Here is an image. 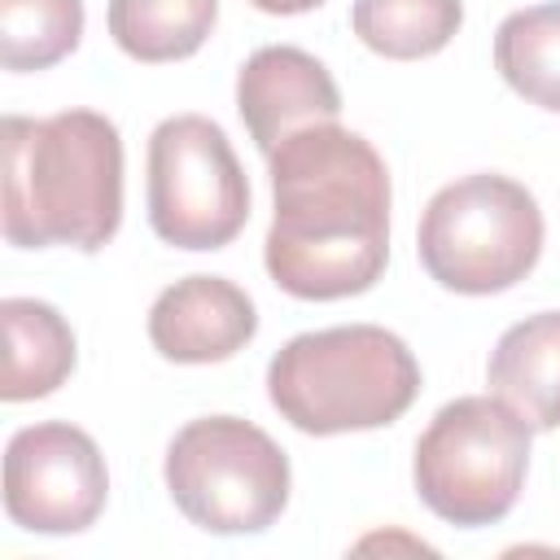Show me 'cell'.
<instances>
[{
	"mask_svg": "<svg viewBox=\"0 0 560 560\" xmlns=\"http://www.w3.org/2000/svg\"><path fill=\"white\" fill-rule=\"evenodd\" d=\"M267 276L302 302L368 293L389 262V171L359 131L311 122L267 153Z\"/></svg>",
	"mask_w": 560,
	"mask_h": 560,
	"instance_id": "obj_1",
	"label": "cell"
},
{
	"mask_svg": "<svg viewBox=\"0 0 560 560\" xmlns=\"http://www.w3.org/2000/svg\"><path fill=\"white\" fill-rule=\"evenodd\" d=\"M4 241L96 254L122 223V140L96 109L4 118Z\"/></svg>",
	"mask_w": 560,
	"mask_h": 560,
	"instance_id": "obj_2",
	"label": "cell"
},
{
	"mask_svg": "<svg viewBox=\"0 0 560 560\" xmlns=\"http://www.w3.org/2000/svg\"><path fill=\"white\" fill-rule=\"evenodd\" d=\"M420 394L407 341L376 324L298 332L267 363L271 407L311 438L394 424Z\"/></svg>",
	"mask_w": 560,
	"mask_h": 560,
	"instance_id": "obj_3",
	"label": "cell"
},
{
	"mask_svg": "<svg viewBox=\"0 0 560 560\" xmlns=\"http://www.w3.org/2000/svg\"><path fill=\"white\" fill-rule=\"evenodd\" d=\"M529 420L494 394L446 402L416 442L411 481L420 503L459 529L499 525L525 486Z\"/></svg>",
	"mask_w": 560,
	"mask_h": 560,
	"instance_id": "obj_4",
	"label": "cell"
},
{
	"mask_svg": "<svg viewBox=\"0 0 560 560\" xmlns=\"http://www.w3.org/2000/svg\"><path fill=\"white\" fill-rule=\"evenodd\" d=\"M416 249L442 289L464 298L503 293L521 284L542 254V210L525 184L477 171L429 197Z\"/></svg>",
	"mask_w": 560,
	"mask_h": 560,
	"instance_id": "obj_5",
	"label": "cell"
},
{
	"mask_svg": "<svg viewBox=\"0 0 560 560\" xmlns=\"http://www.w3.org/2000/svg\"><path fill=\"white\" fill-rule=\"evenodd\" d=\"M171 503L206 534H258L289 503V455L241 416L188 420L166 446Z\"/></svg>",
	"mask_w": 560,
	"mask_h": 560,
	"instance_id": "obj_6",
	"label": "cell"
},
{
	"mask_svg": "<svg viewBox=\"0 0 560 560\" xmlns=\"http://www.w3.org/2000/svg\"><path fill=\"white\" fill-rule=\"evenodd\" d=\"M149 223L175 249H223L249 223V179L206 114L162 118L149 136Z\"/></svg>",
	"mask_w": 560,
	"mask_h": 560,
	"instance_id": "obj_7",
	"label": "cell"
},
{
	"mask_svg": "<svg viewBox=\"0 0 560 560\" xmlns=\"http://www.w3.org/2000/svg\"><path fill=\"white\" fill-rule=\"evenodd\" d=\"M109 494L105 455L92 433L44 420L26 424L4 446V512L31 534L88 529Z\"/></svg>",
	"mask_w": 560,
	"mask_h": 560,
	"instance_id": "obj_8",
	"label": "cell"
},
{
	"mask_svg": "<svg viewBox=\"0 0 560 560\" xmlns=\"http://www.w3.org/2000/svg\"><path fill=\"white\" fill-rule=\"evenodd\" d=\"M236 109L267 158L284 136L311 127V122H337L341 92L324 61L293 44H267L245 57L236 74Z\"/></svg>",
	"mask_w": 560,
	"mask_h": 560,
	"instance_id": "obj_9",
	"label": "cell"
},
{
	"mask_svg": "<svg viewBox=\"0 0 560 560\" xmlns=\"http://www.w3.org/2000/svg\"><path fill=\"white\" fill-rule=\"evenodd\" d=\"M258 332L249 293L223 276H184L149 311V341L171 363H223Z\"/></svg>",
	"mask_w": 560,
	"mask_h": 560,
	"instance_id": "obj_10",
	"label": "cell"
},
{
	"mask_svg": "<svg viewBox=\"0 0 560 560\" xmlns=\"http://www.w3.org/2000/svg\"><path fill=\"white\" fill-rule=\"evenodd\" d=\"M486 385L529 429H560V311L512 324L490 350Z\"/></svg>",
	"mask_w": 560,
	"mask_h": 560,
	"instance_id": "obj_11",
	"label": "cell"
},
{
	"mask_svg": "<svg viewBox=\"0 0 560 560\" xmlns=\"http://www.w3.org/2000/svg\"><path fill=\"white\" fill-rule=\"evenodd\" d=\"M4 324V402H31L48 398L70 372H74V332L61 319L57 306L35 298H4L0 302Z\"/></svg>",
	"mask_w": 560,
	"mask_h": 560,
	"instance_id": "obj_12",
	"label": "cell"
},
{
	"mask_svg": "<svg viewBox=\"0 0 560 560\" xmlns=\"http://www.w3.org/2000/svg\"><path fill=\"white\" fill-rule=\"evenodd\" d=\"M105 22L127 57L162 66L192 57L210 39L219 0H109Z\"/></svg>",
	"mask_w": 560,
	"mask_h": 560,
	"instance_id": "obj_13",
	"label": "cell"
},
{
	"mask_svg": "<svg viewBox=\"0 0 560 560\" xmlns=\"http://www.w3.org/2000/svg\"><path fill=\"white\" fill-rule=\"evenodd\" d=\"M494 66L516 96L560 114V0L508 13L494 31Z\"/></svg>",
	"mask_w": 560,
	"mask_h": 560,
	"instance_id": "obj_14",
	"label": "cell"
},
{
	"mask_svg": "<svg viewBox=\"0 0 560 560\" xmlns=\"http://www.w3.org/2000/svg\"><path fill=\"white\" fill-rule=\"evenodd\" d=\"M354 35L389 61H420L442 52L464 26L459 0H354Z\"/></svg>",
	"mask_w": 560,
	"mask_h": 560,
	"instance_id": "obj_15",
	"label": "cell"
},
{
	"mask_svg": "<svg viewBox=\"0 0 560 560\" xmlns=\"http://www.w3.org/2000/svg\"><path fill=\"white\" fill-rule=\"evenodd\" d=\"M83 0H0V61L13 74L48 70L79 48Z\"/></svg>",
	"mask_w": 560,
	"mask_h": 560,
	"instance_id": "obj_16",
	"label": "cell"
},
{
	"mask_svg": "<svg viewBox=\"0 0 560 560\" xmlns=\"http://www.w3.org/2000/svg\"><path fill=\"white\" fill-rule=\"evenodd\" d=\"M254 9H262V13H276V18H293V13H311V9H319L324 0H249Z\"/></svg>",
	"mask_w": 560,
	"mask_h": 560,
	"instance_id": "obj_17",
	"label": "cell"
}]
</instances>
